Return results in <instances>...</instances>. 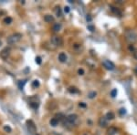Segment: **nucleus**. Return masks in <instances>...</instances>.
<instances>
[{"instance_id": "nucleus-1", "label": "nucleus", "mask_w": 137, "mask_h": 135, "mask_svg": "<svg viewBox=\"0 0 137 135\" xmlns=\"http://www.w3.org/2000/svg\"><path fill=\"white\" fill-rule=\"evenodd\" d=\"M124 37H125V39L128 42L133 44V43L137 40V34L134 30H132V29H128V30H126L124 32Z\"/></svg>"}, {"instance_id": "nucleus-2", "label": "nucleus", "mask_w": 137, "mask_h": 135, "mask_svg": "<svg viewBox=\"0 0 137 135\" xmlns=\"http://www.w3.org/2000/svg\"><path fill=\"white\" fill-rule=\"evenodd\" d=\"M22 38V34L20 33H15V34H12V35L9 36L7 39V42L8 43L9 45H14V44H17V42L21 40Z\"/></svg>"}, {"instance_id": "nucleus-3", "label": "nucleus", "mask_w": 137, "mask_h": 135, "mask_svg": "<svg viewBox=\"0 0 137 135\" xmlns=\"http://www.w3.org/2000/svg\"><path fill=\"white\" fill-rule=\"evenodd\" d=\"M49 43L52 46V49H54L58 47H61L63 44V40L59 36H53V37H51L50 40H49Z\"/></svg>"}, {"instance_id": "nucleus-4", "label": "nucleus", "mask_w": 137, "mask_h": 135, "mask_svg": "<svg viewBox=\"0 0 137 135\" xmlns=\"http://www.w3.org/2000/svg\"><path fill=\"white\" fill-rule=\"evenodd\" d=\"M65 120H66L67 124L74 125L75 122L78 120V116H77L76 114H69V116L65 117Z\"/></svg>"}, {"instance_id": "nucleus-5", "label": "nucleus", "mask_w": 137, "mask_h": 135, "mask_svg": "<svg viewBox=\"0 0 137 135\" xmlns=\"http://www.w3.org/2000/svg\"><path fill=\"white\" fill-rule=\"evenodd\" d=\"M27 127L29 132H30L31 134H34L37 132V128H36V125L34 124V122L32 120H27Z\"/></svg>"}, {"instance_id": "nucleus-6", "label": "nucleus", "mask_w": 137, "mask_h": 135, "mask_svg": "<svg viewBox=\"0 0 137 135\" xmlns=\"http://www.w3.org/2000/svg\"><path fill=\"white\" fill-rule=\"evenodd\" d=\"M102 66L106 69H108V70H112L115 68V65L114 63H112V61L108 60V59H105V60L102 61Z\"/></svg>"}, {"instance_id": "nucleus-7", "label": "nucleus", "mask_w": 137, "mask_h": 135, "mask_svg": "<svg viewBox=\"0 0 137 135\" xmlns=\"http://www.w3.org/2000/svg\"><path fill=\"white\" fill-rule=\"evenodd\" d=\"M9 55H10V49L9 47H6L0 52V57L3 59H7L9 57Z\"/></svg>"}, {"instance_id": "nucleus-8", "label": "nucleus", "mask_w": 137, "mask_h": 135, "mask_svg": "<svg viewBox=\"0 0 137 135\" xmlns=\"http://www.w3.org/2000/svg\"><path fill=\"white\" fill-rule=\"evenodd\" d=\"M98 123L100 125V127H102V128H106V127L108 126V120L105 118V116H102L99 119Z\"/></svg>"}, {"instance_id": "nucleus-9", "label": "nucleus", "mask_w": 137, "mask_h": 135, "mask_svg": "<svg viewBox=\"0 0 137 135\" xmlns=\"http://www.w3.org/2000/svg\"><path fill=\"white\" fill-rule=\"evenodd\" d=\"M118 132V130H117V128H115L114 126H111L110 128H108V130H107V134L108 135H115Z\"/></svg>"}, {"instance_id": "nucleus-10", "label": "nucleus", "mask_w": 137, "mask_h": 135, "mask_svg": "<svg viewBox=\"0 0 137 135\" xmlns=\"http://www.w3.org/2000/svg\"><path fill=\"white\" fill-rule=\"evenodd\" d=\"M58 59H59V60L60 61L61 63H65L67 61V55L65 54V53L61 52L59 54V57H58Z\"/></svg>"}, {"instance_id": "nucleus-11", "label": "nucleus", "mask_w": 137, "mask_h": 135, "mask_svg": "<svg viewBox=\"0 0 137 135\" xmlns=\"http://www.w3.org/2000/svg\"><path fill=\"white\" fill-rule=\"evenodd\" d=\"M111 10H112V13H114L115 15H117V16H122V11L120 10V9H118L117 7H112V6H111Z\"/></svg>"}, {"instance_id": "nucleus-12", "label": "nucleus", "mask_w": 137, "mask_h": 135, "mask_svg": "<svg viewBox=\"0 0 137 135\" xmlns=\"http://www.w3.org/2000/svg\"><path fill=\"white\" fill-rule=\"evenodd\" d=\"M105 118H106L108 120H114V119L115 118V115H114V113L112 112H109L106 113V115H105Z\"/></svg>"}, {"instance_id": "nucleus-13", "label": "nucleus", "mask_w": 137, "mask_h": 135, "mask_svg": "<svg viewBox=\"0 0 137 135\" xmlns=\"http://www.w3.org/2000/svg\"><path fill=\"white\" fill-rule=\"evenodd\" d=\"M44 20L47 23H51L54 21V17H53V16H51V15H46L44 17Z\"/></svg>"}, {"instance_id": "nucleus-14", "label": "nucleus", "mask_w": 137, "mask_h": 135, "mask_svg": "<svg viewBox=\"0 0 137 135\" xmlns=\"http://www.w3.org/2000/svg\"><path fill=\"white\" fill-rule=\"evenodd\" d=\"M52 29H53V31H54V32H59V31L61 29V24L60 23L54 24V25H53V27H52Z\"/></svg>"}, {"instance_id": "nucleus-15", "label": "nucleus", "mask_w": 137, "mask_h": 135, "mask_svg": "<svg viewBox=\"0 0 137 135\" xmlns=\"http://www.w3.org/2000/svg\"><path fill=\"white\" fill-rule=\"evenodd\" d=\"M49 124L51 125V126L53 127H56L58 124H59V120H58L57 118H53L50 120V122H49Z\"/></svg>"}, {"instance_id": "nucleus-16", "label": "nucleus", "mask_w": 137, "mask_h": 135, "mask_svg": "<svg viewBox=\"0 0 137 135\" xmlns=\"http://www.w3.org/2000/svg\"><path fill=\"white\" fill-rule=\"evenodd\" d=\"M12 21H13V19H12V17H7L5 19H4V22H5V24H7V25L11 24Z\"/></svg>"}, {"instance_id": "nucleus-17", "label": "nucleus", "mask_w": 137, "mask_h": 135, "mask_svg": "<svg viewBox=\"0 0 137 135\" xmlns=\"http://www.w3.org/2000/svg\"><path fill=\"white\" fill-rule=\"evenodd\" d=\"M4 131H5L6 132H7V133H10V132H12L11 127L8 126V125H5V126H4Z\"/></svg>"}, {"instance_id": "nucleus-18", "label": "nucleus", "mask_w": 137, "mask_h": 135, "mask_svg": "<svg viewBox=\"0 0 137 135\" xmlns=\"http://www.w3.org/2000/svg\"><path fill=\"white\" fill-rule=\"evenodd\" d=\"M118 112H119V115H121V116H124V115L126 114V109L121 108Z\"/></svg>"}, {"instance_id": "nucleus-19", "label": "nucleus", "mask_w": 137, "mask_h": 135, "mask_svg": "<svg viewBox=\"0 0 137 135\" xmlns=\"http://www.w3.org/2000/svg\"><path fill=\"white\" fill-rule=\"evenodd\" d=\"M69 91L70 93H79V90H77L75 87H70V88H69Z\"/></svg>"}, {"instance_id": "nucleus-20", "label": "nucleus", "mask_w": 137, "mask_h": 135, "mask_svg": "<svg viewBox=\"0 0 137 135\" xmlns=\"http://www.w3.org/2000/svg\"><path fill=\"white\" fill-rule=\"evenodd\" d=\"M117 93H118V91H117L116 89H114V90L111 91V96H112V98H114L115 96H117Z\"/></svg>"}, {"instance_id": "nucleus-21", "label": "nucleus", "mask_w": 137, "mask_h": 135, "mask_svg": "<svg viewBox=\"0 0 137 135\" xmlns=\"http://www.w3.org/2000/svg\"><path fill=\"white\" fill-rule=\"evenodd\" d=\"M32 87L33 88H37L39 87V80H34L32 82Z\"/></svg>"}, {"instance_id": "nucleus-22", "label": "nucleus", "mask_w": 137, "mask_h": 135, "mask_svg": "<svg viewBox=\"0 0 137 135\" xmlns=\"http://www.w3.org/2000/svg\"><path fill=\"white\" fill-rule=\"evenodd\" d=\"M27 82L26 80H21L20 82H19V84H18V86H19V89L20 90H23V88H24V84Z\"/></svg>"}, {"instance_id": "nucleus-23", "label": "nucleus", "mask_w": 137, "mask_h": 135, "mask_svg": "<svg viewBox=\"0 0 137 135\" xmlns=\"http://www.w3.org/2000/svg\"><path fill=\"white\" fill-rule=\"evenodd\" d=\"M41 62H42V59H41L40 57H36V63H37V64L40 65Z\"/></svg>"}, {"instance_id": "nucleus-24", "label": "nucleus", "mask_w": 137, "mask_h": 135, "mask_svg": "<svg viewBox=\"0 0 137 135\" xmlns=\"http://www.w3.org/2000/svg\"><path fill=\"white\" fill-rule=\"evenodd\" d=\"M97 93L96 92H91L90 94H89V98L90 99H93L94 97H96Z\"/></svg>"}, {"instance_id": "nucleus-25", "label": "nucleus", "mask_w": 137, "mask_h": 135, "mask_svg": "<svg viewBox=\"0 0 137 135\" xmlns=\"http://www.w3.org/2000/svg\"><path fill=\"white\" fill-rule=\"evenodd\" d=\"M57 15H58V17H61V10H60V8H59V7H57Z\"/></svg>"}, {"instance_id": "nucleus-26", "label": "nucleus", "mask_w": 137, "mask_h": 135, "mask_svg": "<svg viewBox=\"0 0 137 135\" xmlns=\"http://www.w3.org/2000/svg\"><path fill=\"white\" fill-rule=\"evenodd\" d=\"M129 50L130 51H135V49H134V45H129Z\"/></svg>"}, {"instance_id": "nucleus-27", "label": "nucleus", "mask_w": 137, "mask_h": 135, "mask_svg": "<svg viewBox=\"0 0 137 135\" xmlns=\"http://www.w3.org/2000/svg\"><path fill=\"white\" fill-rule=\"evenodd\" d=\"M69 11H70V8H69V7H64V12H65L66 14L69 13Z\"/></svg>"}, {"instance_id": "nucleus-28", "label": "nucleus", "mask_w": 137, "mask_h": 135, "mask_svg": "<svg viewBox=\"0 0 137 135\" xmlns=\"http://www.w3.org/2000/svg\"><path fill=\"white\" fill-rule=\"evenodd\" d=\"M87 27H88V29H89V30H90V31H91V32H92V31H94V27H93V26L89 25Z\"/></svg>"}, {"instance_id": "nucleus-29", "label": "nucleus", "mask_w": 137, "mask_h": 135, "mask_svg": "<svg viewBox=\"0 0 137 135\" xmlns=\"http://www.w3.org/2000/svg\"><path fill=\"white\" fill-rule=\"evenodd\" d=\"M78 73H79V75H84V69H80L78 70Z\"/></svg>"}, {"instance_id": "nucleus-30", "label": "nucleus", "mask_w": 137, "mask_h": 135, "mask_svg": "<svg viewBox=\"0 0 137 135\" xmlns=\"http://www.w3.org/2000/svg\"><path fill=\"white\" fill-rule=\"evenodd\" d=\"M79 106H80V107H82V108H85V107H86V104H85L84 102H80Z\"/></svg>"}, {"instance_id": "nucleus-31", "label": "nucleus", "mask_w": 137, "mask_h": 135, "mask_svg": "<svg viewBox=\"0 0 137 135\" xmlns=\"http://www.w3.org/2000/svg\"><path fill=\"white\" fill-rule=\"evenodd\" d=\"M86 20H87V21H91V15H87Z\"/></svg>"}, {"instance_id": "nucleus-32", "label": "nucleus", "mask_w": 137, "mask_h": 135, "mask_svg": "<svg viewBox=\"0 0 137 135\" xmlns=\"http://www.w3.org/2000/svg\"><path fill=\"white\" fill-rule=\"evenodd\" d=\"M134 57L137 60V51H134Z\"/></svg>"}, {"instance_id": "nucleus-33", "label": "nucleus", "mask_w": 137, "mask_h": 135, "mask_svg": "<svg viewBox=\"0 0 137 135\" xmlns=\"http://www.w3.org/2000/svg\"><path fill=\"white\" fill-rule=\"evenodd\" d=\"M1 45H2V42H1V41H0V47H1Z\"/></svg>"}, {"instance_id": "nucleus-34", "label": "nucleus", "mask_w": 137, "mask_h": 135, "mask_svg": "<svg viewBox=\"0 0 137 135\" xmlns=\"http://www.w3.org/2000/svg\"><path fill=\"white\" fill-rule=\"evenodd\" d=\"M135 71H136V72H137V68H136V69H135Z\"/></svg>"}]
</instances>
